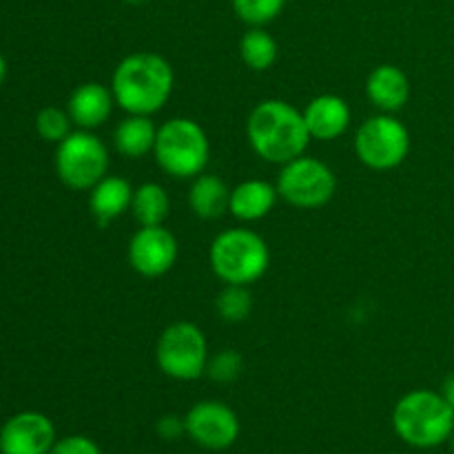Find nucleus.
I'll list each match as a JSON object with an SVG mask.
<instances>
[{
  "mask_svg": "<svg viewBox=\"0 0 454 454\" xmlns=\"http://www.w3.org/2000/svg\"><path fill=\"white\" fill-rule=\"evenodd\" d=\"M442 395L446 397V402L450 403V408L454 411V372H450V375L446 377V381H443Z\"/></svg>",
  "mask_w": 454,
  "mask_h": 454,
  "instance_id": "28",
  "label": "nucleus"
},
{
  "mask_svg": "<svg viewBox=\"0 0 454 454\" xmlns=\"http://www.w3.org/2000/svg\"><path fill=\"white\" fill-rule=\"evenodd\" d=\"M366 96L381 114H397L411 98V80L395 65H380L366 80Z\"/></svg>",
  "mask_w": 454,
  "mask_h": 454,
  "instance_id": "15",
  "label": "nucleus"
},
{
  "mask_svg": "<svg viewBox=\"0 0 454 454\" xmlns=\"http://www.w3.org/2000/svg\"><path fill=\"white\" fill-rule=\"evenodd\" d=\"M158 140V127L151 115H129L115 127L114 146L129 160H140L153 153Z\"/></svg>",
  "mask_w": 454,
  "mask_h": 454,
  "instance_id": "19",
  "label": "nucleus"
},
{
  "mask_svg": "<svg viewBox=\"0 0 454 454\" xmlns=\"http://www.w3.org/2000/svg\"><path fill=\"white\" fill-rule=\"evenodd\" d=\"M208 341L202 328L193 322H173L155 344V362L167 377L193 381L207 372Z\"/></svg>",
  "mask_w": 454,
  "mask_h": 454,
  "instance_id": "6",
  "label": "nucleus"
},
{
  "mask_svg": "<svg viewBox=\"0 0 454 454\" xmlns=\"http://www.w3.org/2000/svg\"><path fill=\"white\" fill-rule=\"evenodd\" d=\"M171 211V198L158 182H145L133 191L131 213L140 226H160Z\"/></svg>",
  "mask_w": 454,
  "mask_h": 454,
  "instance_id": "20",
  "label": "nucleus"
},
{
  "mask_svg": "<svg viewBox=\"0 0 454 454\" xmlns=\"http://www.w3.org/2000/svg\"><path fill=\"white\" fill-rule=\"evenodd\" d=\"M278 43L264 27H251L239 40V58L253 71H266L278 62Z\"/></svg>",
  "mask_w": 454,
  "mask_h": 454,
  "instance_id": "21",
  "label": "nucleus"
},
{
  "mask_svg": "<svg viewBox=\"0 0 454 454\" xmlns=\"http://www.w3.org/2000/svg\"><path fill=\"white\" fill-rule=\"evenodd\" d=\"M304 120L313 140L331 142L348 131L353 111L344 98L335 93H322L306 105Z\"/></svg>",
  "mask_w": 454,
  "mask_h": 454,
  "instance_id": "13",
  "label": "nucleus"
},
{
  "mask_svg": "<svg viewBox=\"0 0 454 454\" xmlns=\"http://www.w3.org/2000/svg\"><path fill=\"white\" fill-rule=\"evenodd\" d=\"M56 442L53 421L35 411L18 412L0 428V454H49Z\"/></svg>",
  "mask_w": 454,
  "mask_h": 454,
  "instance_id": "12",
  "label": "nucleus"
},
{
  "mask_svg": "<svg viewBox=\"0 0 454 454\" xmlns=\"http://www.w3.org/2000/svg\"><path fill=\"white\" fill-rule=\"evenodd\" d=\"M71 118L67 109L60 106H44L38 115H35V131L44 142H53L60 145L67 136L71 133Z\"/></svg>",
  "mask_w": 454,
  "mask_h": 454,
  "instance_id": "24",
  "label": "nucleus"
},
{
  "mask_svg": "<svg viewBox=\"0 0 454 454\" xmlns=\"http://www.w3.org/2000/svg\"><path fill=\"white\" fill-rule=\"evenodd\" d=\"M155 433H158L162 439H167V442H176V439L184 437L186 434L184 417H177V415L160 417L158 424H155Z\"/></svg>",
  "mask_w": 454,
  "mask_h": 454,
  "instance_id": "27",
  "label": "nucleus"
},
{
  "mask_svg": "<svg viewBox=\"0 0 454 454\" xmlns=\"http://www.w3.org/2000/svg\"><path fill=\"white\" fill-rule=\"evenodd\" d=\"M49 454H102V450L93 439L84 434H69L65 439H58Z\"/></svg>",
  "mask_w": 454,
  "mask_h": 454,
  "instance_id": "26",
  "label": "nucleus"
},
{
  "mask_svg": "<svg viewBox=\"0 0 454 454\" xmlns=\"http://www.w3.org/2000/svg\"><path fill=\"white\" fill-rule=\"evenodd\" d=\"M4 78H7V62H4V56L0 53V84L4 82Z\"/></svg>",
  "mask_w": 454,
  "mask_h": 454,
  "instance_id": "29",
  "label": "nucleus"
},
{
  "mask_svg": "<svg viewBox=\"0 0 454 454\" xmlns=\"http://www.w3.org/2000/svg\"><path fill=\"white\" fill-rule=\"evenodd\" d=\"M109 171V149L93 131H71L56 149V173L71 191H91Z\"/></svg>",
  "mask_w": 454,
  "mask_h": 454,
  "instance_id": "7",
  "label": "nucleus"
},
{
  "mask_svg": "<svg viewBox=\"0 0 454 454\" xmlns=\"http://www.w3.org/2000/svg\"><path fill=\"white\" fill-rule=\"evenodd\" d=\"M176 74L167 58L151 51L129 53L111 75L115 105L129 115H153L171 98Z\"/></svg>",
  "mask_w": 454,
  "mask_h": 454,
  "instance_id": "1",
  "label": "nucleus"
},
{
  "mask_svg": "<svg viewBox=\"0 0 454 454\" xmlns=\"http://www.w3.org/2000/svg\"><path fill=\"white\" fill-rule=\"evenodd\" d=\"M279 198L295 208H322L335 198L337 177L326 162L310 155H300L282 164L278 182Z\"/></svg>",
  "mask_w": 454,
  "mask_h": 454,
  "instance_id": "9",
  "label": "nucleus"
},
{
  "mask_svg": "<svg viewBox=\"0 0 454 454\" xmlns=\"http://www.w3.org/2000/svg\"><path fill=\"white\" fill-rule=\"evenodd\" d=\"M286 0H233V12L244 25L264 27L282 13Z\"/></svg>",
  "mask_w": 454,
  "mask_h": 454,
  "instance_id": "23",
  "label": "nucleus"
},
{
  "mask_svg": "<svg viewBox=\"0 0 454 454\" xmlns=\"http://www.w3.org/2000/svg\"><path fill=\"white\" fill-rule=\"evenodd\" d=\"M177 262V239L164 224L140 226L129 239V264L142 278H162Z\"/></svg>",
  "mask_w": 454,
  "mask_h": 454,
  "instance_id": "11",
  "label": "nucleus"
},
{
  "mask_svg": "<svg viewBox=\"0 0 454 454\" xmlns=\"http://www.w3.org/2000/svg\"><path fill=\"white\" fill-rule=\"evenodd\" d=\"M155 162L167 176L193 180L207 171L211 160V142L207 131L191 118H171L158 127Z\"/></svg>",
  "mask_w": 454,
  "mask_h": 454,
  "instance_id": "5",
  "label": "nucleus"
},
{
  "mask_svg": "<svg viewBox=\"0 0 454 454\" xmlns=\"http://www.w3.org/2000/svg\"><path fill=\"white\" fill-rule=\"evenodd\" d=\"M124 3H129V4H142V3H146V0H124Z\"/></svg>",
  "mask_w": 454,
  "mask_h": 454,
  "instance_id": "30",
  "label": "nucleus"
},
{
  "mask_svg": "<svg viewBox=\"0 0 454 454\" xmlns=\"http://www.w3.org/2000/svg\"><path fill=\"white\" fill-rule=\"evenodd\" d=\"M186 437L204 450L220 452L233 446L239 437V419L235 411L215 399L198 402L184 415Z\"/></svg>",
  "mask_w": 454,
  "mask_h": 454,
  "instance_id": "10",
  "label": "nucleus"
},
{
  "mask_svg": "<svg viewBox=\"0 0 454 454\" xmlns=\"http://www.w3.org/2000/svg\"><path fill=\"white\" fill-rule=\"evenodd\" d=\"M215 309L224 322H244L253 310V297L248 293V286H231V284L224 286V291L217 295Z\"/></svg>",
  "mask_w": 454,
  "mask_h": 454,
  "instance_id": "22",
  "label": "nucleus"
},
{
  "mask_svg": "<svg viewBox=\"0 0 454 454\" xmlns=\"http://www.w3.org/2000/svg\"><path fill=\"white\" fill-rule=\"evenodd\" d=\"M211 270L224 286H251L264 278L270 266V251L260 233L244 226L226 229L208 248Z\"/></svg>",
  "mask_w": 454,
  "mask_h": 454,
  "instance_id": "4",
  "label": "nucleus"
},
{
  "mask_svg": "<svg viewBox=\"0 0 454 454\" xmlns=\"http://www.w3.org/2000/svg\"><path fill=\"white\" fill-rule=\"evenodd\" d=\"M247 140L262 160L286 164L304 155L313 137L306 127L304 111L286 100H264L248 115Z\"/></svg>",
  "mask_w": 454,
  "mask_h": 454,
  "instance_id": "2",
  "label": "nucleus"
},
{
  "mask_svg": "<svg viewBox=\"0 0 454 454\" xmlns=\"http://www.w3.org/2000/svg\"><path fill=\"white\" fill-rule=\"evenodd\" d=\"M231 189L220 176L200 173L189 189V207L200 220H220L229 213Z\"/></svg>",
  "mask_w": 454,
  "mask_h": 454,
  "instance_id": "18",
  "label": "nucleus"
},
{
  "mask_svg": "<svg viewBox=\"0 0 454 454\" xmlns=\"http://www.w3.org/2000/svg\"><path fill=\"white\" fill-rule=\"evenodd\" d=\"M131 182L120 176H105L91 191H89V208L100 226L118 220L127 211H131L133 202Z\"/></svg>",
  "mask_w": 454,
  "mask_h": 454,
  "instance_id": "17",
  "label": "nucleus"
},
{
  "mask_svg": "<svg viewBox=\"0 0 454 454\" xmlns=\"http://www.w3.org/2000/svg\"><path fill=\"white\" fill-rule=\"evenodd\" d=\"M393 428L408 446L430 450L452 437L454 411L442 393L411 390L395 403Z\"/></svg>",
  "mask_w": 454,
  "mask_h": 454,
  "instance_id": "3",
  "label": "nucleus"
},
{
  "mask_svg": "<svg viewBox=\"0 0 454 454\" xmlns=\"http://www.w3.org/2000/svg\"><path fill=\"white\" fill-rule=\"evenodd\" d=\"M450 443H452V452H454V433H452V437H450Z\"/></svg>",
  "mask_w": 454,
  "mask_h": 454,
  "instance_id": "31",
  "label": "nucleus"
},
{
  "mask_svg": "<svg viewBox=\"0 0 454 454\" xmlns=\"http://www.w3.org/2000/svg\"><path fill=\"white\" fill-rule=\"evenodd\" d=\"M114 106L115 98L111 87H105L100 82H84L71 91L69 102H67V114L75 127L93 131L111 118Z\"/></svg>",
  "mask_w": 454,
  "mask_h": 454,
  "instance_id": "14",
  "label": "nucleus"
},
{
  "mask_svg": "<svg viewBox=\"0 0 454 454\" xmlns=\"http://www.w3.org/2000/svg\"><path fill=\"white\" fill-rule=\"evenodd\" d=\"M355 153L372 171L397 168L411 153V131L393 114L372 115L355 133Z\"/></svg>",
  "mask_w": 454,
  "mask_h": 454,
  "instance_id": "8",
  "label": "nucleus"
},
{
  "mask_svg": "<svg viewBox=\"0 0 454 454\" xmlns=\"http://www.w3.org/2000/svg\"><path fill=\"white\" fill-rule=\"evenodd\" d=\"M242 353H238L235 348H224L208 357L207 372H204V375L211 381H215V384H233V381L242 375Z\"/></svg>",
  "mask_w": 454,
  "mask_h": 454,
  "instance_id": "25",
  "label": "nucleus"
},
{
  "mask_svg": "<svg viewBox=\"0 0 454 454\" xmlns=\"http://www.w3.org/2000/svg\"><path fill=\"white\" fill-rule=\"evenodd\" d=\"M278 186L266 180H244L231 189L229 213L239 222H260L278 204Z\"/></svg>",
  "mask_w": 454,
  "mask_h": 454,
  "instance_id": "16",
  "label": "nucleus"
}]
</instances>
